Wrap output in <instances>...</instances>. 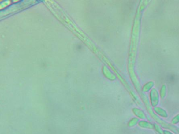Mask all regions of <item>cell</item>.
Returning a JSON list of instances; mask_svg holds the SVG:
<instances>
[{
  "instance_id": "7",
  "label": "cell",
  "mask_w": 179,
  "mask_h": 134,
  "mask_svg": "<svg viewBox=\"0 0 179 134\" xmlns=\"http://www.w3.org/2000/svg\"><path fill=\"white\" fill-rule=\"evenodd\" d=\"M139 122V118H132L129 121L128 123V126L129 127H135L137 124Z\"/></svg>"
},
{
  "instance_id": "8",
  "label": "cell",
  "mask_w": 179,
  "mask_h": 134,
  "mask_svg": "<svg viewBox=\"0 0 179 134\" xmlns=\"http://www.w3.org/2000/svg\"><path fill=\"white\" fill-rule=\"evenodd\" d=\"M154 130H155V132L159 134H163V130L162 129L161 127L158 124H154Z\"/></svg>"
},
{
  "instance_id": "4",
  "label": "cell",
  "mask_w": 179,
  "mask_h": 134,
  "mask_svg": "<svg viewBox=\"0 0 179 134\" xmlns=\"http://www.w3.org/2000/svg\"><path fill=\"white\" fill-rule=\"evenodd\" d=\"M139 126L140 127L143 129H154V124L150 123L149 121H141L138 123Z\"/></svg>"
},
{
  "instance_id": "3",
  "label": "cell",
  "mask_w": 179,
  "mask_h": 134,
  "mask_svg": "<svg viewBox=\"0 0 179 134\" xmlns=\"http://www.w3.org/2000/svg\"><path fill=\"white\" fill-rule=\"evenodd\" d=\"M132 112L136 117L140 119H145L147 118L144 112H143L140 109H139L137 107H135L132 109Z\"/></svg>"
},
{
  "instance_id": "5",
  "label": "cell",
  "mask_w": 179,
  "mask_h": 134,
  "mask_svg": "<svg viewBox=\"0 0 179 134\" xmlns=\"http://www.w3.org/2000/svg\"><path fill=\"white\" fill-rule=\"evenodd\" d=\"M154 85H155V83L153 82V81L148 82L142 87V88L141 89L142 92L144 93L149 92V91H151L153 89L152 88L154 86Z\"/></svg>"
},
{
  "instance_id": "11",
  "label": "cell",
  "mask_w": 179,
  "mask_h": 134,
  "mask_svg": "<svg viewBox=\"0 0 179 134\" xmlns=\"http://www.w3.org/2000/svg\"><path fill=\"white\" fill-rule=\"evenodd\" d=\"M156 134H158V133H157V132H156Z\"/></svg>"
},
{
  "instance_id": "6",
  "label": "cell",
  "mask_w": 179,
  "mask_h": 134,
  "mask_svg": "<svg viewBox=\"0 0 179 134\" xmlns=\"http://www.w3.org/2000/svg\"><path fill=\"white\" fill-rule=\"evenodd\" d=\"M166 90H167V87L166 85L164 84L161 86L160 91V96L161 99H164V98L166 96Z\"/></svg>"
},
{
  "instance_id": "9",
  "label": "cell",
  "mask_w": 179,
  "mask_h": 134,
  "mask_svg": "<svg viewBox=\"0 0 179 134\" xmlns=\"http://www.w3.org/2000/svg\"><path fill=\"white\" fill-rule=\"evenodd\" d=\"M179 123V114L175 115L171 120V124L172 125H176Z\"/></svg>"
},
{
  "instance_id": "1",
  "label": "cell",
  "mask_w": 179,
  "mask_h": 134,
  "mask_svg": "<svg viewBox=\"0 0 179 134\" xmlns=\"http://www.w3.org/2000/svg\"><path fill=\"white\" fill-rule=\"evenodd\" d=\"M150 101L151 103V105L152 107H157L159 103L160 96L158 90L155 88L152 89L149 94Z\"/></svg>"
},
{
  "instance_id": "10",
  "label": "cell",
  "mask_w": 179,
  "mask_h": 134,
  "mask_svg": "<svg viewBox=\"0 0 179 134\" xmlns=\"http://www.w3.org/2000/svg\"><path fill=\"white\" fill-rule=\"evenodd\" d=\"M163 134H173L170 132V131L167 130H163Z\"/></svg>"
},
{
  "instance_id": "2",
  "label": "cell",
  "mask_w": 179,
  "mask_h": 134,
  "mask_svg": "<svg viewBox=\"0 0 179 134\" xmlns=\"http://www.w3.org/2000/svg\"><path fill=\"white\" fill-rule=\"evenodd\" d=\"M153 110L156 114L160 116L161 117L164 118H167L168 117V113L166 110H164L163 108H161L160 107H155L153 108Z\"/></svg>"
}]
</instances>
